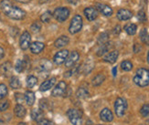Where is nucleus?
I'll return each mask as SVG.
<instances>
[{"label": "nucleus", "mask_w": 149, "mask_h": 125, "mask_svg": "<svg viewBox=\"0 0 149 125\" xmlns=\"http://www.w3.org/2000/svg\"><path fill=\"white\" fill-rule=\"evenodd\" d=\"M0 8L3 11L4 14L12 19L20 20L26 17V12L21 8L13 5L9 0H3L0 3Z\"/></svg>", "instance_id": "obj_1"}, {"label": "nucleus", "mask_w": 149, "mask_h": 125, "mask_svg": "<svg viewBox=\"0 0 149 125\" xmlns=\"http://www.w3.org/2000/svg\"><path fill=\"white\" fill-rule=\"evenodd\" d=\"M134 82L139 87H146L149 84V70L144 68L138 69L134 77Z\"/></svg>", "instance_id": "obj_2"}, {"label": "nucleus", "mask_w": 149, "mask_h": 125, "mask_svg": "<svg viewBox=\"0 0 149 125\" xmlns=\"http://www.w3.org/2000/svg\"><path fill=\"white\" fill-rule=\"evenodd\" d=\"M127 101L124 98H117L114 102V110L118 117H123L127 110Z\"/></svg>", "instance_id": "obj_3"}, {"label": "nucleus", "mask_w": 149, "mask_h": 125, "mask_svg": "<svg viewBox=\"0 0 149 125\" xmlns=\"http://www.w3.org/2000/svg\"><path fill=\"white\" fill-rule=\"evenodd\" d=\"M67 116L70 122L73 125H81L82 124V113L81 111L76 109H70L67 111Z\"/></svg>", "instance_id": "obj_4"}, {"label": "nucleus", "mask_w": 149, "mask_h": 125, "mask_svg": "<svg viewBox=\"0 0 149 125\" xmlns=\"http://www.w3.org/2000/svg\"><path fill=\"white\" fill-rule=\"evenodd\" d=\"M82 28V17L80 15H75L72 21H70V27H69V32L70 34H76L79 31H81Z\"/></svg>", "instance_id": "obj_5"}, {"label": "nucleus", "mask_w": 149, "mask_h": 125, "mask_svg": "<svg viewBox=\"0 0 149 125\" xmlns=\"http://www.w3.org/2000/svg\"><path fill=\"white\" fill-rule=\"evenodd\" d=\"M53 16L58 22L62 23L68 19V17L70 16V9L68 8H62V6H60V8H58L54 10Z\"/></svg>", "instance_id": "obj_6"}, {"label": "nucleus", "mask_w": 149, "mask_h": 125, "mask_svg": "<svg viewBox=\"0 0 149 125\" xmlns=\"http://www.w3.org/2000/svg\"><path fill=\"white\" fill-rule=\"evenodd\" d=\"M30 44H31V36L28 31H24L20 38H19V46H20L21 49L26 50L29 48Z\"/></svg>", "instance_id": "obj_7"}, {"label": "nucleus", "mask_w": 149, "mask_h": 125, "mask_svg": "<svg viewBox=\"0 0 149 125\" xmlns=\"http://www.w3.org/2000/svg\"><path fill=\"white\" fill-rule=\"evenodd\" d=\"M69 56V51L67 49H62L54 55L53 57V62L56 65H61L66 61L67 58Z\"/></svg>", "instance_id": "obj_8"}, {"label": "nucleus", "mask_w": 149, "mask_h": 125, "mask_svg": "<svg viewBox=\"0 0 149 125\" xmlns=\"http://www.w3.org/2000/svg\"><path fill=\"white\" fill-rule=\"evenodd\" d=\"M67 89V84L64 81H60L56 85V87L53 89L52 92H51V95L53 97H60V96H63L64 92Z\"/></svg>", "instance_id": "obj_9"}, {"label": "nucleus", "mask_w": 149, "mask_h": 125, "mask_svg": "<svg viewBox=\"0 0 149 125\" xmlns=\"http://www.w3.org/2000/svg\"><path fill=\"white\" fill-rule=\"evenodd\" d=\"M51 69H52V66H51L50 61L47 60H43L40 61V65H38V74L41 75L42 73H46L48 75V73L50 71Z\"/></svg>", "instance_id": "obj_10"}, {"label": "nucleus", "mask_w": 149, "mask_h": 125, "mask_svg": "<svg viewBox=\"0 0 149 125\" xmlns=\"http://www.w3.org/2000/svg\"><path fill=\"white\" fill-rule=\"evenodd\" d=\"M79 58H80L79 53H78L77 51H72V53L68 56L67 60L65 61V66L67 68L72 67V66H74L76 64V62L79 60Z\"/></svg>", "instance_id": "obj_11"}, {"label": "nucleus", "mask_w": 149, "mask_h": 125, "mask_svg": "<svg viewBox=\"0 0 149 125\" xmlns=\"http://www.w3.org/2000/svg\"><path fill=\"white\" fill-rule=\"evenodd\" d=\"M83 12H84V15H85L86 18L88 19L89 21L95 20V19L97 18V17H98V14H99L98 10H97L96 8H92V6L85 8Z\"/></svg>", "instance_id": "obj_12"}, {"label": "nucleus", "mask_w": 149, "mask_h": 125, "mask_svg": "<svg viewBox=\"0 0 149 125\" xmlns=\"http://www.w3.org/2000/svg\"><path fill=\"white\" fill-rule=\"evenodd\" d=\"M117 18L121 21H125V20H129L130 18H132L133 17V13L128 10V9H125V8H122L119 9L117 12Z\"/></svg>", "instance_id": "obj_13"}, {"label": "nucleus", "mask_w": 149, "mask_h": 125, "mask_svg": "<svg viewBox=\"0 0 149 125\" xmlns=\"http://www.w3.org/2000/svg\"><path fill=\"white\" fill-rule=\"evenodd\" d=\"M96 9L98 10V12H101L102 15H104L106 17H111L113 15L112 8H110L107 5L98 3V4H96Z\"/></svg>", "instance_id": "obj_14"}, {"label": "nucleus", "mask_w": 149, "mask_h": 125, "mask_svg": "<svg viewBox=\"0 0 149 125\" xmlns=\"http://www.w3.org/2000/svg\"><path fill=\"white\" fill-rule=\"evenodd\" d=\"M100 118H101V120L103 122H110L113 120V114L111 111V110H109L108 108H105L100 112Z\"/></svg>", "instance_id": "obj_15"}, {"label": "nucleus", "mask_w": 149, "mask_h": 125, "mask_svg": "<svg viewBox=\"0 0 149 125\" xmlns=\"http://www.w3.org/2000/svg\"><path fill=\"white\" fill-rule=\"evenodd\" d=\"M44 48H45L44 43H42V42H38V41H36V42L31 43L30 46H29L30 51H31L33 54H40L41 51H43Z\"/></svg>", "instance_id": "obj_16"}, {"label": "nucleus", "mask_w": 149, "mask_h": 125, "mask_svg": "<svg viewBox=\"0 0 149 125\" xmlns=\"http://www.w3.org/2000/svg\"><path fill=\"white\" fill-rule=\"evenodd\" d=\"M118 56H119L118 51L113 50V51L109 52V53H107L104 57H103V60H104L105 62L113 64V63H114L116 60H117Z\"/></svg>", "instance_id": "obj_17"}, {"label": "nucleus", "mask_w": 149, "mask_h": 125, "mask_svg": "<svg viewBox=\"0 0 149 125\" xmlns=\"http://www.w3.org/2000/svg\"><path fill=\"white\" fill-rule=\"evenodd\" d=\"M56 83V78H51L49 80H47L42 82V84L40 87V91H47L49 89L52 88Z\"/></svg>", "instance_id": "obj_18"}, {"label": "nucleus", "mask_w": 149, "mask_h": 125, "mask_svg": "<svg viewBox=\"0 0 149 125\" xmlns=\"http://www.w3.org/2000/svg\"><path fill=\"white\" fill-rule=\"evenodd\" d=\"M70 42V38L67 36H61L60 38H58L55 42H54V46L58 49H61L63 47L67 46Z\"/></svg>", "instance_id": "obj_19"}, {"label": "nucleus", "mask_w": 149, "mask_h": 125, "mask_svg": "<svg viewBox=\"0 0 149 125\" xmlns=\"http://www.w3.org/2000/svg\"><path fill=\"white\" fill-rule=\"evenodd\" d=\"M1 72L5 77H9L12 73V64L9 61H6L1 65Z\"/></svg>", "instance_id": "obj_20"}, {"label": "nucleus", "mask_w": 149, "mask_h": 125, "mask_svg": "<svg viewBox=\"0 0 149 125\" xmlns=\"http://www.w3.org/2000/svg\"><path fill=\"white\" fill-rule=\"evenodd\" d=\"M15 114L17 117L18 118H24L26 113H27V111H26V109L24 106H22L21 104H17L16 105V107H15Z\"/></svg>", "instance_id": "obj_21"}, {"label": "nucleus", "mask_w": 149, "mask_h": 125, "mask_svg": "<svg viewBox=\"0 0 149 125\" xmlns=\"http://www.w3.org/2000/svg\"><path fill=\"white\" fill-rule=\"evenodd\" d=\"M35 94L34 92H32V91L30 90H28L26 91L25 93V101H27L28 105H29V106H32V105L34 104L35 102Z\"/></svg>", "instance_id": "obj_22"}, {"label": "nucleus", "mask_w": 149, "mask_h": 125, "mask_svg": "<svg viewBox=\"0 0 149 125\" xmlns=\"http://www.w3.org/2000/svg\"><path fill=\"white\" fill-rule=\"evenodd\" d=\"M105 81V76L100 73L98 75H96L93 78V81H92V84H93V86L94 87H97V86H100V85Z\"/></svg>", "instance_id": "obj_23"}, {"label": "nucleus", "mask_w": 149, "mask_h": 125, "mask_svg": "<svg viewBox=\"0 0 149 125\" xmlns=\"http://www.w3.org/2000/svg\"><path fill=\"white\" fill-rule=\"evenodd\" d=\"M125 32L127 33L128 35L133 36V35L135 34V33H136L137 27H136V25H135V24L130 23V24H127V25L125 26Z\"/></svg>", "instance_id": "obj_24"}, {"label": "nucleus", "mask_w": 149, "mask_h": 125, "mask_svg": "<svg viewBox=\"0 0 149 125\" xmlns=\"http://www.w3.org/2000/svg\"><path fill=\"white\" fill-rule=\"evenodd\" d=\"M10 87L14 90L19 89L21 87V82L19 81V78L16 76H13L11 77V80H10Z\"/></svg>", "instance_id": "obj_25"}, {"label": "nucleus", "mask_w": 149, "mask_h": 125, "mask_svg": "<svg viewBox=\"0 0 149 125\" xmlns=\"http://www.w3.org/2000/svg\"><path fill=\"white\" fill-rule=\"evenodd\" d=\"M27 68V62L26 60H18L16 63V66H15V69L17 70V72L18 73H21V72Z\"/></svg>", "instance_id": "obj_26"}, {"label": "nucleus", "mask_w": 149, "mask_h": 125, "mask_svg": "<svg viewBox=\"0 0 149 125\" xmlns=\"http://www.w3.org/2000/svg\"><path fill=\"white\" fill-rule=\"evenodd\" d=\"M93 61H92L91 60H88L87 61H85L84 63V66H83V72L84 74H89L92 69H93Z\"/></svg>", "instance_id": "obj_27"}, {"label": "nucleus", "mask_w": 149, "mask_h": 125, "mask_svg": "<svg viewBox=\"0 0 149 125\" xmlns=\"http://www.w3.org/2000/svg\"><path fill=\"white\" fill-rule=\"evenodd\" d=\"M31 117L35 121H40L42 118V111L40 109H34L31 111Z\"/></svg>", "instance_id": "obj_28"}, {"label": "nucleus", "mask_w": 149, "mask_h": 125, "mask_svg": "<svg viewBox=\"0 0 149 125\" xmlns=\"http://www.w3.org/2000/svg\"><path fill=\"white\" fill-rule=\"evenodd\" d=\"M140 38L145 44L149 45V35L147 33V30L146 28H143L140 32Z\"/></svg>", "instance_id": "obj_29"}, {"label": "nucleus", "mask_w": 149, "mask_h": 125, "mask_svg": "<svg viewBox=\"0 0 149 125\" xmlns=\"http://www.w3.org/2000/svg\"><path fill=\"white\" fill-rule=\"evenodd\" d=\"M51 18H52V14H51L50 11L44 12L40 17V19L43 23H49L51 20Z\"/></svg>", "instance_id": "obj_30"}, {"label": "nucleus", "mask_w": 149, "mask_h": 125, "mask_svg": "<svg viewBox=\"0 0 149 125\" xmlns=\"http://www.w3.org/2000/svg\"><path fill=\"white\" fill-rule=\"evenodd\" d=\"M121 69L125 71H130L133 69V64L129 60H125L121 63Z\"/></svg>", "instance_id": "obj_31"}, {"label": "nucleus", "mask_w": 149, "mask_h": 125, "mask_svg": "<svg viewBox=\"0 0 149 125\" xmlns=\"http://www.w3.org/2000/svg\"><path fill=\"white\" fill-rule=\"evenodd\" d=\"M38 83V78L35 76H29L27 78V86L29 88H33Z\"/></svg>", "instance_id": "obj_32"}, {"label": "nucleus", "mask_w": 149, "mask_h": 125, "mask_svg": "<svg viewBox=\"0 0 149 125\" xmlns=\"http://www.w3.org/2000/svg\"><path fill=\"white\" fill-rule=\"evenodd\" d=\"M77 97H79L81 99H85L89 96V92L86 89L84 88H80L79 90H77Z\"/></svg>", "instance_id": "obj_33"}, {"label": "nucleus", "mask_w": 149, "mask_h": 125, "mask_svg": "<svg viewBox=\"0 0 149 125\" xmlns=\"http://www.w3.org/2000/svg\"><path fill=\"white\" fill-rule=\"evenodd\" d=\"M109 43H104V44H102V47L99 49L98 52H97V55L98 56H102L104 53H106V52L108 51L109 49Z\"/></svg>", "instance_id": "obj_34"}, {"label": "nucleus", "mask_w": 149, "mask_h": 125, "mask_svg": "<svg viewBox=\"0 0 149 125\" xmlns=\"http://www.w3.org/2000/svg\"><path fill=\"white\" fill-rule=\"evenodd\" d=\"M30 29H31V31L33 32V33L40 32V29H41V24L40 22L36 21V22H34L33 24L30 26Z\"/></svg>", "instance_id": "obj_35"}, {"label": "nucleus", "mask_w": 149, "mask_h": 125, "mask_svg": "<svg viewBox=\"0 0 149 125\" xmlns=\"http://www.w3.org/2000/svg\"><path fill=\"white\" fill-rule=\"evenodd\" d=\"M140 113L143 117H149V104H145L140 110Z\"/></svg>", "instance_id": "obj_36"}, {"label": "nucleus", "mask_w": 149, "mask_h": 125, "mask_svg": "<svg viewBox=\"0 0 149 125\" xmlns=\"http://www.w3.org/2000/svg\"><path fill=\"white\" fill-rule=\"evenodd\" d=\"M8 95V88L5 84H0V100Z\"/></svg>", "instance_id": "obj_37"}, {"label": "nucleus", "mask_w": 149, "mask_h": 125, "mask_svg": "<svg viewBox=\"0 0 149 125\" xmlns=\"http://www.w3.org/2000/svg\"><path fill=\"white\" fill-rule=\"evenodd\" d=\"M108 38H108V34H107V33H102V34L100 35V37H99V38H98V42H99L101 45H102V44H104V43L107 42Z\"/></svg>", "instance_id": "obj_38"}, {"label": "nucleus", "mask_w": 149, "mask_h": 125, "mask_svg": "<svg viewBox=\"0 0 149 125\" xmlns=\"http://www.w3.org/2000/svg\"><path fill=\"white\" fill-rule=\"evenodd\" d=\"M9 107V101H5L3 102L0 103V111H5L8 109Z\"/></svg>", "instance_id": "obj_39"}, {"label": "nucleus", "mask_w": 149, "mask_h": 125, "mask_svg": "<svg viewBox=\"0 0 149 125\" xmlns=\"http://www.w3.org/2000/svg\"><path fill=\"white\" fill-rule=\"evenodd\" d=\"M15 98L17 100V102H18V104H21L24 100H25V95L21 94V93H16L15 94Z\"/></svg>", "instance_id": "obj_40"}, {"label": "nucleus", "mask_w": 149, "mask_h": 125, "mask_svg": "<svg viewBox=\"0 0 149 125\" xmlns=\"http://www.w3.org/2000/svg\"><path fill=\"white\" fill-rule=\"evenodd\" d=\"M138 18H139V20L141 21H144L145 19H146V16H145V12L144 11H140L138 13Z\"/></svg>", "instance_id": "obj_41"}, {"label": "nucleus", "mask_w": 149, "mask_h": 125, "mask_svg": "<svg viewBox=\"0 0 149 125\" xmlns=\"http://www.w3.org/2000/svg\"><path fill=\"white\" fill-rule=\"evenodd\" d=\"M4 55H5V51H4V49H3L2 47H0V60H1V58H3Z\"/></svg>", "instance_id": "obj_42"}, {"label": "nucleus", "mask_w": 149, "mask_h": 125, "mask_svg": "<svg viewBox=\"0 0 149 125\" xmlns=\"http://www.w3.org/2000/svg\"><path fill=\"white\" fill-rule=\"evenodd\" d=\"M17 2H19V3H22V4H27V3H29L31 0H16Z\"/></svg>", "instance_id": "obj_43"}, {"label": "nucleus", "mask_w": 149, "mask_h": 125, "mask_svg": "<svg viewBox=\"0 0 149 125\" xmlns=\"http://www.w3.org/2000/svg\"><path fill=\"white\" fill-rule=\"evenodd\" d=\"M67 2L70 4H72V5H77L78 4V0H67Z\"/></svg>", "instance_id": "obj_44"}, {"label": "nucleus", "mask_w": 149, "mask_h": 125, "mask_svg": "<svg viewBox=\"0 0 149 125\" xmlns=\"http://www.w3.org/2000/svg\"><path fill=\"white\" fill-rule=\"evenodd\" d=\"M40 124H41V125H53L52 123L49 122H48V121H42Z\"/></svg>", "instance_id": "obj_45"}, {"label": "nucleus", "mask_w": 149, "mask_h": 125, "mask_svg": "<svg viewBox=\"0 0 149 125\" xmlns=\"http://www.w3.org/2000/svg\"><path fill=\"white\" fill-rule=\"evenodd\" d=\"M114 33L115 34H119V32H120V26H116V28H114Z\"/></svg>", "instance_id": "obj_46"}, {"label": "nucleus", "mask_w": 149, "mask_h": 125, "mask_svg": "<svg viewBox=\"0 0 149 125\" xmlns=\"http://www.w3.org/2000/svg\"><path fill=\"white\" fill-rule=\"evenodd\" d=\"M116 73H117V68L114 67V68L113 69V75L115 77V76H116Z\"/></svg>", "instance_id": "obj_47"}, {"label": "nucleus", "mask_w": 149, "mask_h": 125, "mask_svg": "<svg viewBox=\"0 0 149 125\" xmlns=\"http://www.w3.org/2000/svg\"><path fill=\"white\" fill-rule=\"evenodd\" d=\"M49 1H50V0H40V2L43 4V3H46V2H49Z\"/></svg>", "instance_id": "obj_48"}, {"label": "nucleus", "mask_w": 149, "mask_h": 125, "mask_svg": "<svg viewBox=\"0 0 149 125\" xmlns=\"http://www.w3.org/2000/svg\"><path fill=\"white\" fill-rule=\"evenodd\" d=\"M147 62L149 64V51H148V54H147Z\"/></svg>", "instance_id": "obj_49"}, {"label": "nucleus", "mask_w": 149, "mask_h": 125, "mask_svg": "<svg viewBox=\"0 0 149 125\" xmlns=\"http://www.w3.org/2000/svg\"><path fill=\"white\" fill-rule=\"evenodd\" d=\"M17 125H27L26 123H24V122H20V123H18Z\"/></svg>", "instance_id": "obj_50"}, {"label": "nucleus", "mask_w": 149, "mask_h": 125, "mask_svg": "<svg viewBox=\"0 0 149 125\" xmlns=\"http://www.w3.org/2000/svg\"><path fill=\"white\" fill-rule=\"evenodd\" d=\"M99 125H100V124H99Z\"/></svg>", "instance_id": "obj_51"}]
</instances>
